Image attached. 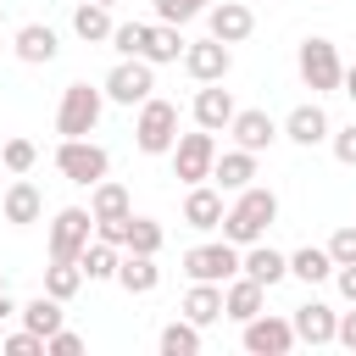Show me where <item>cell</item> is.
<instances>
[{
	"mask_svg": "<svg viewBox=\"0 0 356 356\" xmlns=\"http://www.w3.org/2000/svg\"><path fill=\"white\" fill-rule=\"evenodd\" d=\"M273 222H278V195H273L267 184H250V189H239L234 206L222 211V239H234V245L245 250V245L267 239Z\"/></svg>",
	"mask_w": 356,
	"mask_h": 356,
	"instance_id": "1",
	"label": "cell"
},
{
	"mask_svg": "<svg viewBox=\"0 0 356 356\" xmlns=\"http://www.w3.org/2000/svg\"><path fill=\"white\" fill-rule=\"evenodd\" d=\"M100 111H106V89L67 83V89H61V106H56V134H61V139H89V134L100 128Z\"/></svg>",
	"mask_w": 356,
	"mask_h": 356,
	"instance_id": "2",
	"label": "cell"
},
{
	"mask_svg": "<svg viewBox=\"0 0 356 356\" xmlns=\"http://www.w3.org/2000/svg\"><path fill=\"white\" fill-rule=\"evenodd\" d=\"M134 145L145 156H172V145H178V106L161 100V95H150L139 106V117H134Z\"/></svg>",
	"mask_w": 356,
	"mask_h": 356,
	"instance_id": "3",
	"label": "cell"
},
{
	"mask_svg": "<svg viewBox=\"0 0 356 356\" xmlns=\"http://www.w3.org/2000/svg\"><path fill=\"white\" fill-rule=\"evenodd\" d=\"M56 172H61L67 184L95 189V184L111 172V156H106V145H95V139H61V145H56Z\"/></svg>",
	"mask_w": 356,
	"mask_h": 356,
	"instance_id": "4",
	"label": "cell"
},
{
	"mask_svg": "<svg viewBox=\"0 0 356 356\" xmlns=\"http://www.w3.org/2000/svg\"><path fill=\"white\" fill-rule=\"evenodd\" d=\"M106 100L111 106H145L150 95H156V67L145 61V56H122L111 72H106Z\"/></svg>",
	"mask_w": 356,
	"mask_h": 356,
	"instance_id": "5",
	"label": "cell"
},
{
	"mask_svg": "<svg viewBox=\"0 0 356 356\" xmlns=\"http://www.w3.org/2000/svg\"><path fill=\"white\" fill-rule=\"evenodd\" d=\"M239 261H245V250L234 239H211V245H189L184 250V273L195 284H228L239 273Z\"/></svg>",
	"mask_w": 356,
	"mask_h": 356,
	"instance_id": "6",
	"label": "cell"
},
{
	"mask_svg": "<svg viewBox=\"0 0 356 356\" xmlns=\"http://www.w3.org/2000/svg\"><path fill=\"white\" fill-rule=\"evenodd\" d=\"M295 67H300V83H306L312 95H334L339 78H345V61H339L334 39H306L300 56H295Z\"/></svg>",
	"mask_w": 356,
	"mask_h": 356,
	"instance_id": "7",
	"label": "cell"
},
{
	"mask_svg": "<svg viewBox=\"0 0 356 356\" xmlns=\"http://www.w3.org/2000/svg\"><path fill=\"white\" fill-rule=\"evenodd\" d=\"M211 167H217V134L211 128L178 134V145H172V178L178 184H206Z\"/></svg>",
	"mask_w": 356,
	"mask_h": 356,
	"instance_id": "8",
	"label": "cell"
},
{
	"mask_svg": "<svg viewBox=\"0 0 356 356\" xmlns=\"http://www.w3.org/2000/svg\"><path fill=\"white\" fill-rule=\"evenodd\" d=\"M89 239H95V211L89 206H61L50 217V261H78Z\"/></svg>",
	"mask_w": 356,
	"mask_h": 356,
	"instance_id": "9",
	"label": "cell"
},
{
	"mask_svg": "<svg viewBox=\"0 0 356 356\" xmlns=\"http://www.w3.org/2000/svg\"><path fill=\"white\" fill-rule=\"evenodd\" d=\"M239 345H245L250 356H289L300 339H295V323H289V317L256 312L250 323H239Z\"/></svg>",
	"mask_w": 356,
	"mask_h": 356,
	"instance_id": "10",
	"label": "cell"
},
{
	"mask_svg": "<svg viewBox=\"0 0 356 356\" xmlns=\"http://www.w3.org/2000/svg\"><path fill=\"white\" fill-rule=\"evenodd\" d=\"M184 72L195 78V83H222L228 72H234V50L222 44V39H189V50H184Z\"/></svg>",
	"mask_w": 356,
	"mask_h": 356,
	"instance_id": "11",
	"label": "cell"
},
{
	"mask_svg": "<svg viewBox=\"0 0 356 356\" xmlns=\"http://www.w3.org/2000/svg\"><path fill=\"white\" fill-rule=\"evenodd\" d=\"M206 28H211V39H222V44H245V39L256 33V11H250L245 0H217V6H206Z\"/></svg>",
	"mask_w": 356,
	"mask_h": 356,
	"instance_id": "12",
	"label": "cell"
},
{
	"mask_svg": "<svg viewBox=\"0 0 356 356\" xmlns=\"http://www.w3.org/2000/svg\"><path fill=\"white\" fill-rule=\"evenodd\" d=\"M228 134H234V145H239V150H256V156H261V150H273V145L284 139V128H278V122H273L261 106H245V111H234Z\"/></svg>",
	"mask_w": 356,
	"mask_h": 356,
	"instance_id": "13",
	"label": "cell"
},
{
	"mask_svg": "<svg viewBox=\"0 0 356 356\" xmlns=\"http://www.w3.org/2000/svg\"><path fill=\"white\" fill-rule=\"evenodd\" d=\"M289 323H295V339H300V345H334V334H339V312H334L328 300H306V306H295Z\"/></svg>",
	"mask_w": 356,
	"mask_h": 356,
	"instance_id": "14",
	"label": "cell"
},
{
	"mask_svg": "<svg viewBox=\"0 0 356 356\" xmlns=\"http://www.w3.org/2000/svg\"><path fill=\"white\" fill-rule=\"evenodd\" d=\"M189 111H195V128L228 134V122H234V111H239V106H234V95H228L222 83H200V89H195V106H189Z\"/></svg>",
	"mask_w": 356,
	"mask_h": 356,
	"instance_id": "15",
	"label": "cell"
},
{
	"mask_svg": "<svg viewBox=\"0 0 356 356\" xmlns=\"http://www.w3.org/2000/svg\"><path fill=\"white\" fill-rule=\"evenodd\" d=\"M328 134H334V122H328V111H323L317 100H306V106H295V111L284 117V139H289V145H300V150L323 145Z\"/></svg>",
	"mask_w": 356,
	"mask_h": 356,
	"instance_id": "16",
	"label": "cell"
},
{
	"mask_svg": "<svg viewBox=\"0 0 356 356\" xmlns=\"http://www.w3.org/2000/svg\"><path fill=\"white\" fill-rule=\"evenodd\" d=\"M261 306H267V284H256L250 273H234V278L222 284V317H234V323H250Z\"/></svg>",
	"mask_w": 356,
	"mask_h": 356,
	"instance_id": "17",
	"label": "cell"
},
{
	"mask_svg": "<svg viewBox=\"0 0 356 356\" xmlns=\"http://www.w3.org/2000/svg\"><path fill=\"white\" fill-rule=\"evenodd\" d=\"M11 50H17V61H28V67H50V61H56V50H61V39H56V28H50V22H22Z\"/></svg>",
	"mask_w": 356,
	"mask_h": 356,
	"instance_id": "18",
	"label": "cell"
},
{
	"mask_svg": "<svg viewBox=\"0 0 356 356\" xmlns=\"http://www.w3.org/2000/svg\"><path fill=\"white\" fill-rule=\"evenodd\" d=\"M222 189H211V184H189V195H184V222L189 228H200V234H211V228H222Z\"/></svg>",
	"mask_w": 356,
	"mask_h": 356,
	"instance_id": "19",
	"label": "cell"
},
{
	"mask_svg": "<svg viewBox=\"0 0 356 356\" xmlns=\"http://www.w3.org/2000/svg\"><path fill=\"white\" fill-rule=\"evenodd\" d=\"M211 178H217V189H228V195H239V189H250L256 184V150H217V167H211Z\"/></svg>",
	"mask_w": 356,
	"mask_h": 356,
	"instance_id": "20",
	"label": "cell"
},
{
	"mask_svg": "<svg viewBox=\"0 0 356 356\" xmlns=\"http://www.w3.org/2000/svg\"><path fill=\"white\" fill-rule=\"evenodd\" d=\"M0 211H6V222H11V228H28V222H39V217H44V195L17 172V184H11V189H6V200H0Z\"/></svg>",
	"mask_w": 356,
	"mask_h": 356,
	"instance_id": "21",
	"label": "cell"
},
{
	"mask_svg": "<svg viewBox=\"0 0 356 356\" xmlns=\"http://www.w3.org/2000/svg\"><path fill=\"white\" fill-rule=\"evenodd\" d=\"M239 273H250L256 284H267V289H273V284H284V278H289V256L256 239V245H245V261H239Z\"/></svg>",
	"mask_w": 356,
	"mask_h": 356,
	"instance_id": "22",
	"label": "cell"
},
{
	"mask_svg": "<svg viewBox=\"0 0 356 356\" xmlns=\"http://www.w3.org/2000/svg\"><path fill=\"white\" fill-rule=\"evenodd\" d=\"M83 278L89 284H117V267H122V245H106V239H89L83 256H78Z\"/></svg>",
	"mask_w": 356,
	"mask_h": 356,
	"instance_id": "23",
	"label": "cell"
},
{
	"mask_svg": "<svg viewBox=\"0 0 356 356\" xmlns=\"http://www.w3.org/2000/svg\"><path fill=\"white\" fill-rule=\"evenodd\" d=\"M117 284H122L128 295H150V289L161 284V267H156V256H145V250H122Z\"/></svg>",
	"mask_w": 356,
	"mask_h": 356,
	"instance_id": "24",
	"label": "cell"
},
{
	"mask_svg": "<svg viewBox=\"0 0 356 356\" xmlns=\"http://www.w3.org/2000/svg\"><path fill=\"white\" fill-rule=\"evenodd\" d=\"M178 312H184L189 323L211 328V323L222 317V284H195V278H189V295L178 300Z\"/></svg>",
	"mask_w": 356,
	"mask_h": 356,
	"instance_id": "25",
	"label": "cell"
},
{
	"mask_svg": "<svg viewBox=\"0 0 356 356\" xmlns=\"http://www.w3.org/2000/svg\"><path fill=\"white\" fill-rule=\"evenodd\" d=\"M111 6H100V0H83L78 11H72V33L83 39V44H111Z\"/></svg>",
	"mask_w": 356,
	"mask_h": 356,
	"instance_id": "26",
	"label": "cell"
},
{
	"mask_svg": "<svg viewBox=\"0 0 356 356\" xmlns=\"http://www.w3.org/2000/svg\"><path fill=\"white\" fill-rule=\"evenodd\" d=\"M184 50H189V39H184L178 22H150V44H145V61H150V67L184 61Z\"/></svg>",
	"mask_w": 356,
	"mask_h": 356,
	"instance_id": "27",
	"label": "cell"
},
{
	"mask_svg": "<svg viewBox=\"0 0 356 356\" xmlns=\"http://www.w3.org/2000/svg\"><path fill=\"white\" fill-rule=\"evenodd\" d=\"M289 278H300V284H328V278H334L328 245H300V250L289 256Z\"/></svg>",
	"mask_w": 356,
	"mask_h": 356,
	"instance_id": "28",
	"label": "cell"
},
{
	"mask_svg": "<svg viewBox=\"0 0 356 356\" xmlns=\"http://www.w3.org/2000/svg\"><path fill=\"white\" fill-rule=\"evenodd\" d=\"M89 211H95V222H111V217H128L134 200H128V189H122L117 178H100V184L89 189Z\"/></svg>",
	"mask_w": 356,
	"mask_h": 356,
	"instance_id": "29",
	"label": "cell"
},
{
	"mask_svg": "<svg viewBox=\"0 0 356 356\" xmlns=\"http://www.w3.org/2000/svg\"><path fill=\"white\" fill-rule=\"evenodd\" d=\"M61 306H67V300H56V295H44V289H39L17 317H22V328H33V334H44V339H50V334L61 328Z\"/></svg>",
	"mask_w": 356,
	"mask_h": 356,
	"instance_id": "30",
	"label": "cell"
},
{
	"mask_svg": "<svg viewBox=\"0 0 356 356\" xmlns=\"http://www.w3.org/2000/svg\"><path fill=\"white\" fill-rule=\"evenodd\" d=\"M161 356H200V323H189V317H178V323H167L161 328Z\"/></svg>",
	"mask_w": 356,
	"mask_h": 356,
	"instance_id": "31",
	"label": "cell"
},
{
	"mask_svg": "<svg viewBox=\"0 0 356 356\" xmlns=\"http://www.w3.org/2000/svg\"><path fill=\"white\" fill-rule=\"evenodd\" d=\"M78 289H83V267H78V261H50V267H44V295L72 300Z\"/></svg>",
	"mask_w": 356,
	"mask_h": 356,
	"instance_id": "32",
	"label": "cell"
},
{
	"mask_svg": "<svg viewBox=\"0 0 356 356\" xmlns=\"http://www.w3.org/2000/svg\"><path fill=\"white\" fill-rule=\"evenodd\" d=\"M161 245H167V234H161L156 217H134V222H128V245H122V250H145V256H156Z\"/></svg>",
	"mask_w": 356,
	"mask_h": 356,
	"instance_id": "33",
	"label": "cell"
},
{
	"mask_svg": "<svg viewBox=\"0 0 356 356\" xmlns=\"http://www.w3.org/2000/svg\"><path fill=\"white\" fill-rule=\"evenodd\" d=\"M145 44H150V22H117L111 28V50L117 56H145Z\"/></svg>",
	"mask_w": 356,
	"mask_h": 356,
	"instance_id": "34",
	"label": "cell"
},
{
	"mask_svg": "<svg viewBox=\"0 0 356 356\" xmlns=\"http://www.w3.org/2000/svg\"><path fill=\"white\" fill-rule=\"evenodd\" d=\"M33 161H39L33 139H6V145H0V167H6V172H33Z\"/></svg>",
	"mask_w": 356,
	"mask_h": 356,
	"instance_id": "35",
	"label": "cell"
},
{
	"mask_svg": "<svg viewBox=\"0 0 356 356\" xmlns=\"http://www.w3.org/2000/svg\"><path fill=\"white\" fill-rule=\"evenodd\" d=\"M206 6L211 0H156V22H195V17H206Z\"/></svg>",
	"mask_w": 356,
	"mask_h": 356,
	"instance_id": "36",
	"label": "cell"
},
{
	"mask_svg": "<svg viewBox=\"0 0 356 356\" xmlns=\"http://www.w3.org/2000/svg\"><path fill=\"white\" fill-rule=\"evenodd\" d=\"M328 256H334V267H345V261H356V222H345L334 239H328Z\"/></svg>",
	"mask_w": 356,
	"mask_h": 356,
	"instance_id": "37",
	"label": "cell"
},
{
	"mask_svg": "<svg viewBox=\"0 0 356 356\" xmlns=\"http://www.w3.org/2000/svg\"><path fill=\"white\" fill-rule=\"evenodd\" d=\"M328 145H334V161L339 167H356V122H345L339 134H328Z\"/></svg>",
	"mask_w": 356,
	"mask_h": 356,
	"instance_id": "38",
	"label": "cell"
},
{
	"mask_svg": "<svg viewBox=\"0 0 356 356\" xmlns=\"http://www.w3.org/2000/svg\"><path fill=\"white\" fill-rule=\"evenodd\" d=\"M0 350H11V356H39V350H44V334H33V328L6 334V345H0Z\"/></svg>",
	"mask_w": 356,
	"mask_h": 356,
	"instance_id": "39",
	"label": "cell"
},
{
	"mask_svg": "<svg viewBox=\"0 0 356 356\" xmlns=\"http://www.w3.org/2000/svg\"><path fill=\"white\" fill-rule=\"evenodd\" d=\"M44 350H50V356H78V350H83V339H78L72 328H56V334L44 339Z\"/></svg>",
	"mask_w": 356,
	"mask_h": 356,
	"instance_id": "40",
	"label": "cell"
},
{
	"mask_svg": "<svg viewBox=\"0 0 356 356\" xmlns=\"http://www.w3.org/2000/svg\"><path fill=\"white\" fill-rule=\"evenodd\" d=\"M334 284H339V295L356 306V261H345V267H334Z\"/></svg>",
	"mask_w": 356,
	"mask_h": 356,
	"instance_id": "41",
	"label": "cell"
},
{
	"mask_svg": "<svg viewBox=\"0 0 356 356\" xmlns=\"http://www.w3.org/2000/svg\"><path fill=\"white\" fill-rule=\"evenodd\" d=\"M334 345L356 350V306H350V312H339V334H334Z\"/></svg>",
	"mask_w": 356,
	"mask_h": 356,
	"instance_id": "42",
	"label": "cell"
},
{
	"mask_svg": "<svg viewBox=\"0 0 356 356\" xmlns=\"http://www.w3.org/2000/svg\"><path fill=\"white\" fill-rule=\"evenodd\" d=\"M339 89H345V95H350V100H356V61H350V67H345V78H339Z\"/></svg>",
	"mask_w": 356,
	"mask_h": 356,
	"instance_id": "43",
	"label": "cell"
},
{
	"mask_svg": "<svg viewBox=\"0 0 356 356\" xmlns=\"http://www.w3.org/2000/svg\"><path fill=\"white\" fill-rule=\"evenodd\" d=\"M0 22H6V6H0Z\"/></svg>",
	"mask_w": 356,
	"mask_h": 356,
	"instance_id": "44",
	"label": "cell"
},
{
	"mask_svg": "<svg viewBox=\"0 0 356 356\" xmlns=\"http://www.w3.org/2000/svg\"><path fill=\"white\" fill-rule=\"evenodd\" d=\"M0 289H6V273H0Z\"/></svg>",
	"mask_w": 356,
	"mask_h": 356,
	"instance_id": "45",
	"label": "cell"
},
{
	"mask_svg": "<svg viewBox=\"0 0 356 356\" xmlns=\"http://www.w3.org/2000/svg\"><path fill=\"white\" fill-rule=\"evenodd\" d=\"M100 6H117V0H100Z\"/></svg>",
	"mask_w": 356,
	"mask_h": 356,
	"instance_id": "46",
	"label": "cell"
},
{
	"mask_svg": "<svg viewBox=\"0 0 356 356\" xmlns=\"http://www.w3.org/2000/svg\"><path fill=\"white\" fill-rule=\"evenodd\" d=\"M0 345H6V334H0Z\"/></svg>",
	"mask_w": 356,
	"mask_h": 356,
	"instance_id": "47",
	"label": "cell"
}]
</instances>
